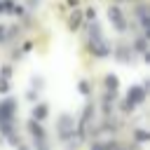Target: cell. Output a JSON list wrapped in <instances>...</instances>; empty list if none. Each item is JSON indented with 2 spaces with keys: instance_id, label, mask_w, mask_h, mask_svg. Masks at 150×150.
<instances>
[{
  "instance_id": "7a4b0ae2",
  "label": "cell",
  "mask_w": 150,
  "mask_h": 150,
  "mask_svg": "<svg viewBox=\"0 0 150 150\" xmlns=\"http://www.w3.org/2000/svg\"><path fill=\"white\" fill-rule=\"evenodd\" d=\"M0 91H7V82L5 80H0Z\"/></svg>"
},
{
  "instance_id": "6da1fadb",
  "label": "cell",
  "mask_w": 150,
  "mask_h": 150,
  "mask_svg": "<svg viewBox=\"0 0 150 150\" xmlns=\"http://www.w3.org/2000/svg\"><path fill=\"white\" fill-rule=\"evenodd\" d=\"M33 115H35V117H45V115H47V108H45V105H40V108H35V110H33Z\"/></svg>"
}]
</instances>
